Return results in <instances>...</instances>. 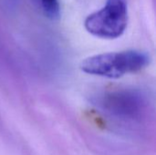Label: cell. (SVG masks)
<instances>
[{"mask_svg":"<svg viewBox=\"0 0 156 155\" xmlns=\"http://www.w3.org/2000/svg\"><path fill=\"white\" fill-rule=\"evenodd\" d=\"M150 63L148 54L137 50L108 52L85 58L80 69L90 75L108 79H119L142 70Z\"/></svg>","mask_w":156,"mask_h":155,"instance_id":"1","label":"cell"},{"mask_svg":"<svg viewBox=\"0 0 156 155\" xmlns=\"http://www.w3.org/2000/svg\"><path fill=\"white\" fill-rule=\"evenodd\" d=\"M105 115L123 122H140L148 111V101L140 91L121 89L102 92L93 100Z\"/></svg>","mask_w":156,"mask_h":155,"instance_id":"2","label":"cell"},{"mask_svg":"<svg viewBox=\"0 0 156 155\" xmlns=\"http://www.w3.org/2000/svg\"><path fill=\"white\" fill-rule=\"evenodd\" d=\"M128 25V6L126 0H106L99 10L89 15L85 21V29L100 38L115 39L126 30Z\"/></svg>","mask_w":156,"mask_h":155,"instance_id":"3","label":"cell"},{"mask_svg":"<svg viewBox=\"0 0 156 155\" xmlns=\"http://www.w3.org/2000/svg\"><path fill=\"white\" fill-rule=\"evenodd\" d=\"M44 13L50 18L56 19L59 16L60 5L58 0H38Z\"/></svg>","mask_w":156,"mask_h":155,"instance_id":"4","label":"cell"}]
</instances>
